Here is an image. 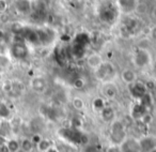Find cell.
Wrapping results in <instances>:
<instances>
[{
    "label": "cell",
    "mask_w": 156,
    "mask_h": 152,
    "mask_svg": "<svg viewBox=\"0 0 156 152\" xmlns=\"http://www.w3.org/2000/svg\"><path fill=\"white\" fill-rule=\"evenodd\" d=\"M110 141L115 146H121L126 140V130L123 121L120 119H115L110 122Z\"/></svg>",
    "instance_id": "1"
},
{
    "label": "cell",
    "mask_w": 156,
    "mask_h": 152,
    "mask_svg": "<svg viewBox=\"0 0 156 152\" xmlns=\"http://www.w3.org/2000/svg\"><path fill=\"white\" fill-rule=\"evenodd\" d=\"M115 67L109 61H104L98 70H95L96 77L100 81L107 83V81H111L112 78L115 76Z\"/></svg>",
    "instance_id": "2"
},
{
    "label": "cell",
    "mask_w": 156,
    "mask_h": 152,
    "mask_svg": "<svg viewBox=\"0 0 156 152\" xmlns=\"http://www.w3.org/2000/svg\"><path fill=\"white\" fill-rule=\"evenodd\" d=\"M11 55L17 60H25L28 57L29 50L27 45L25 44V40H16L14 41V43L11 46Z\"/></svg>",
    "instance_id": "3"
},
{
    "label": "cell",
    "mask_w": 156,
    "mask_h": 152,
    "mask_svg": "<svg viewBox=\"0 0 156 152\" xmlns=\"http://www.w3.org/2000/svg\"><path fill=\"white\" fill-rule=\"evenodd\" d=\"M151 54L145 48H138L134 54V63L138 67H145L151 63Z\"/></svg>",
    "instance_id": "4"
},
{
    "label": "cell",
    "mask_w": 156,
    "mask_h": 152,
    "mask_svg": "<svg viewBox=\"0 0 156 152\" xmlns=\"http://www.w3.org/2000/svg\"><path fill=\"white\" fill-rule=\"evenodd\" d=\"M103 96L106 99H109V100H113L118 96L119 94V89L115 86V84H113L112 81H107V83L104 84L103 86Z\"/></svg>",
    "instance_id": "5"
},
{
    "label": "cell",
    "mask_w": 156,
    "mask_h": 152,
    "mask_svg": "<svg viewBox=\"0 0 156 152\" xmlns=\"http://www.w3.org/2000/svg\"><path fill=\"white\" fill-rule=\"evenodd\" d=\"M120 76H121L122 81L127 86L133 85L137 81V73L130 67H125L122 70Z\"/></svg>",
    "instance_id": "6"
},
{
    "label": "cell",
    "mask_w": 156,
    "mask_h": 152,
    "mask_svg": "<svg viewBox=\"0 0 156 152\" xmlns=\"http://www.w3.org/2000/svg\"><path fill=\"white\" fill-rule=\"evenodd\" d=\"M103 62H104L103 57L101 56L100 54H98V52H92V54L88 55L87 59H86V63H87V65L90 67V69L93 70V71L98 70V67L102 65Z\"/></svg>",
    "instance_id": "7"
},
{
    "label": "cell",
    "mask_w": 156,
    "mask_h": 152,
    "mask_svg": "<svg viewBox=\"0 0 156 152\" xmlns=\"http://www.w3.org/2000/svg\"><path fill=\"white\" fill-rule=\"evenodd\" d=\"M30 86L32 88L33 91L35 92H39V93H42L46 90L47 88V81L44 77L42 76H35L31 79L30 81Z\"/></svg>",
    "instance_id": "8"
},
{
    "label": "cell",
    "mask_w": 156,
    "mask_h": 152,
    "mask_svg": "<svg viewBox=\"0 0 156 152\" xmlns=\"http://www.w3.org/2000/svg\"><path fill=\"white\" fill-rule=\"evenodd\" d=\"M155 147H156V140L153 137L147 136V137H143L141 140H139L140 152H149Z\"/></svg>",
    "instance_id": "9"
},
{
    "label": "cell",
    "mask_w": 156,
    "mask_h": 152,
    "mask_svg": "<svg viewBox=\"0 0 156 152\" xmlns=\"http://www.w3.org/2000/svg\"><path fill=\"white\" fill-rule=\"evenodd\" d=\"M147 87L142 83L136 81L135 84L130 85V93L136 99H141L145 93H147Z\"/></svg>",
    "instance_id": "10"
},
{
    "label": "cell",
    "mask_w": 156,
    "mask_h": 152,
    "mask_svg": "<svg viewBox=\"0 0 156 152\" xmlns=\"http://www.w3.org/2000/svg\"><path fill=\"white\" fill-rule=\"evenodd\" d=\"M100 115L105 122H111L115 119V111L110 106H105L102 110H100Z\"/></svg>",
    "instance_id": "11"
},
{
    "label": "cell",
    "mask_w": 156,
    "mask_h": 152,
    "mask_svg": "<svg viewBox=\"0 0 156 152\" xmlns=\"http://www.w3.org/2000/svg\"><path fill=\"white\" fill-rule=\"evenodd\" d=\"M15 7L20 13H29L31 11V2L29 0H17L15 2Z\"/></svg>",
    "instance_id": "12"
},
{
    "label": "cell",
    "mask_w": 156,
    "mask_h": 152,
    "mask_svg": "<svg viewBox=\"0 0 156 152\" xmlns=\"http://www.w3.org/2000/svg\"><path fill=\"white\" fill-rule=\"evenodd\" d=\"M120 7L124 10V11H130V10L136 8V0H118Z\"/></svg>",
    "instance_id": "13"
},
{
    "label": "cell",
    "mask_w": 156,
    "mask_h": 152,
    "mask_svg": "<svg viewBox=\"0 0 156 152\" xmlns=\"http://www.w3.org/2000/svg\"><path fill=\"white\" fill-rule=\"evenodd\" d=\"M33 148H34V145L31 141V139L29 138L23 139L22 143H20V149L24 152H31L33 150Z\"/></svg>",
    "instance_id": "14"
},
{
    "label": "cell",
    "mask_w": 156,
    "mask_h": 152,
    "mask_svg": "<svg viewBox=\"0 0 156 152\" xmlns=\"http://www.w3.org/2000/svg\"><path fill=\"white\" fill-rule=\"evenodd\" d=\"M7 147L10 152H18L20 150V143L16 139H9L7 143Z\"/></svg>",
    "instance_id": "15"
},
{
    "label": "cell",
    "mask_w": 156,
    "mask_h": 152,
    "mask_svg": "<svg viewBox=\"0 0 156 152\" xmlns=\"http://www.w3.org/2000/svg\"><path fill=\"white\" fill-rule=\"evenodd\" d=\"M51 141L48 140V139H45V138H42L41 140H40V143L37 145V150H39L40 152H46L48 149L50 148V146H51Z\"/></svg>",
    "instance_id": "16"
},
{
    "label": "cell",
    "mask_w": 156,
    "mask_h": 152,
    "mask_svg": "<svg viewBox=\"0 0 156 152\" xmlns=\"http://www.w3.org/2000/svg\"><path fill=\"white\" fill-rule=\"evenodd\" d=\"M72 105H73V107L76 110H81V109H83V107H85V102H83V99L76 96V98H74L73 100H72Z\"/></svg>",
    "instance_id": "17"
},
{
    "label": "cell",
    "mask_w": 156,
    "mask_h": 152,
    "mask_svg": "<svg viewBox=\"0 0 156 152\" xmlns=\"http://www.w3.org/2000/svg\"><path fill=\"white\" fill-rule=\"evenodd\" d=\"M10 116V109L3 103H0V119H7Z\"/></svg>",
    "instance_id": "18"
},
{
    "label": "cell",
    "mask_w": 156,
    "mask_h": 152,
    "mask_svg": "<svg viewBox=\"0 0 156 152\" xmlns=\"http://www.w3.org/2000/svg\"><path fill=\"white\" fill-rule=\"evenodd\" d=\"M73 86L76 89H83L85 87V81L83 78H80V77H78L73 81Z\"/></svg>",
    "instance_id": "19"
},
{
    "label": "cell",
    "mask_w": 156,
    "mask_h": 152,
    "mask_svg": "<svg viewBox=\"0 0 156 152\" xmlns=\"http://www.w3.org/2000/svg\"><path fill=\"white\" fill-rule=\"evenodd\" d=\"M2 89L5 92H12V90H13V84H12L11 81L5 83L2 86Z\"/></svg>",
    "instance_id": "20"
},
{
    "label": "cell",
    "mask_w": 156,
    "mask_h": 152,
    "mask_svg": "<svg viewBox=\"0 0 156 152\" xmlns=\"http://www.w3.org/2000/svg\"><path fill=\"white\" fill-rule=\"evenodd\" d=\"M41 139H42V137L40 136L39 134H34V135L32 136V138H31V141L33 143V145L37 146V143H40V140H41Z\"/></svg>",
    "instance_id": "21"
},
{
    "label": "cell",
    "mask_w": 156,
    "mask_h": 152,
    "mask_svg": "<svg viewBox=\"0 0 156 152\" xmlns=\"http://www.w3.org/2000/svg\"><path fill=\"white\" fill-rule=\"evenodd\" d=\"M83 152H101V151L96 147H94V146L89 145V146H87V147H86V149H85V151H83Z\"/></svg>",
    "instance_id": "22"
},
{
    "label": "cell",
    "mask_w": 156,
    "mask_h": 152,
    "mask_svg": "<svg viewBox=\"0 0 156 152\" xmlns=\"http://www.w3.org/2000/svg\"><path fill=\"white\" fill-rule=\"evenodd\" d=\"M150 37H151V39L153 41L156 42V25L152 27L151 30H150Z\"/></svg>",
    "instance_id": "23"
},
{
    "label": "cell",
    "mask_w": 156,
    "mask_h": 152,
    "mask_svg": "<svg viewBox=\"0 0 156 152\" xmlns=\"http://www.w3.org/2000/svg\"><path fill=\"white\" fill-rule=\"evenodd\" d=\"M106 152H120V148H119V146L111 145L110 147L107 148Z\"/></svg>",
    "instance_id": "24"
},
{
    "label": "cell",
    "mask_w": 156,
    "mask_h": 152,
    "mask_svg": "<svg viewBox=\"0 0 156 152\" xmlns=\"http://www.w3.org/2000/svg\"><path fill=\"white\" fill-rule=\"evenodd\" d=\"M8 143V138L5 137L3 135H0V147H2V146H5Z\"/></svg>",
    "instance_id": "25"
},
{
    "label": "cell",
    "mask_w": 156,
    "mask_h": 152,
    "mask_svg": "<svg viewBox=\"0 0 156 152\" xmlns=\"http://www.w3.org/2000/svg\"><path fill=\"white\" fill-rule=\"evenodd\" d=\"M46 152H60V151H59V149L56 147V146L51 145V146H50V148H49V149H48Z\"/></svg>",
    "instance_id": "26"
},
{
    "label": "cell",
    "mask_w": 156,
    "mask_h": 152,
    "mask_svg": "<svg viewBox=\"0 0 156 152\" xmlns=\"http://www.w3.org/2000/svg\"><path fill=\"white\" fill-rule=\"evenodd\" d=\"M5 8H7V5L3 0H0V11H5Z\"/></svg>",
    "instance_id": "27"
},
{
    "label": "cell",
    "mask_w": 156,
    "mask_h": 152,
    "mask_svg": "<svg viewBox=\"0 0 156 152\" xmlns=\"http://www.w3.org/2000/svg\"><path fill=\"white\" fill-rule=\"evenodd\" d=\"M0 152H10L9 149H8V147H7V145L0 147Z\"/></svg>",
    "instance_id": "28"
},
{
    "label": "cell",
    "mask_w": 156,
    "mask_h": 152,
    "mask_svg": "<svg viewBox=\"0 0 156 152\" xmlns=\"http://www.w3.org/2000/svg\"><path fill=\"white\" fill-rule=\"evenodd\" d=\"M152 15H153V17L156 20V5L153 8V10H152Z\"/></svg>",
    "instance_id": "29"
},
{
    "label": "cell",
    "mask_w": 156,
    "mask_h": 152,
    "mask_svg": "<svg viewBox=\"0 0 156 152\" xmlns=\"http://www.w3.org/2000/svg\"><path fill=\"white\" fill-rule=\"evenodd\" d=\"M149 152H156V147H155V148H153V149H152L151 151H149Z\"/></svg>",
    "instance_id": "30"
},
{
    "label": "cell",
    "mask_w": 156,
    "mask_h": 152,
    "mask_svg": "<svg viewBox=\"0 0 156 152\" xmlns=\"http://www.w3.org/2000/svg\"><path fill=\"white\" fill-rule=\"evenodd\" d=\"M1 71H2V67H0V73H1Z\"/></svg>",
    "instance_id": "31"
},
{
    "label": "cell",
    "mask_w": 156,
    "mask_h": 152,
    "mask_svg": "<svg viewBox=\"0 0 156 152\" xmlns=\"http://www.w3.org/2000/svg\"><path fill=\"white\" fill-rule=\"evenodd\" d=\"M0 128H1V119H0Z\"/></svg>",
    "instance_id": "32"
},
{
    "label": "cell",
    "mask_w": 156,
    "mask_h": 152,
    "mask_svg": "<svg viewBox=\"0 0 156 152\" xmlns=\"http://www.w3.org/2000/svg\"><path fill=\"white\" fill-rule=\"evenodd\" d=\"M155 70H156V63H155Z\"/></svg>",
    "instance_id": "33"
}]
</instances>
